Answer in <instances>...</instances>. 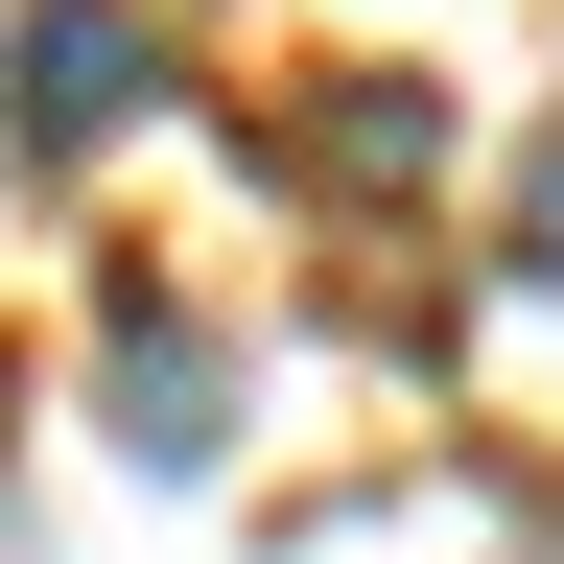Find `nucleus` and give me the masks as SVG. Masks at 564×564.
Instances as JSON below:
<instances>
[{"instance_id":"obj_1","label":"nucleus","mask_w":564,"mask_h":564,"mask_svg":"<svg viewBox=\"0 0 564 564\" xmlns=\"http://www.w3.org/2000/svg\"><path fill=\"white\" fill-rule=\"evenodd\" d=\"M141 95H165V24H141V0H24V24H0V118H24V165L118 141Z\"/></svg>"},{"instance_id":"obj_2","label":"nucleus","mask_w":564,"mask_h":564,"mask_svg":"<svg viewBox=\"0 0 564 564\" xmlns=\"http://www.w3.org/2000/svg\"><path fill=\"white\" fill-rule=\"evenodd\" d=\"M118 447H141V470H212V352H188L165 306L118 329Z\"/></svg>"},{"instance_id":"obj_3","label":"nucleus","mask_w":564,"mask_h":564,"mask_svg":"<svg viewBox=\"0 0 564 564\" xmlns=\"http://www.w3.org/2000/svg\"><path fill=\"white\" fill-rule=\"evenodd\" d=\"M518 259H541V282H564V141H541V188H518Z\"/></svg>"},{"instance_id":"obj_4","label":"nucleus","mask_w":564,"mask_h":564,"mask_svg":"<svg viewBox=\"0 0 564 564\" xmlns=\"http://www.w3.org/2000/svg\"><path fill=\"white\" fill-rule=\"evenodd\" d=\"M541 564H564V541H541Z\"/></svg>"}]
</instances>
